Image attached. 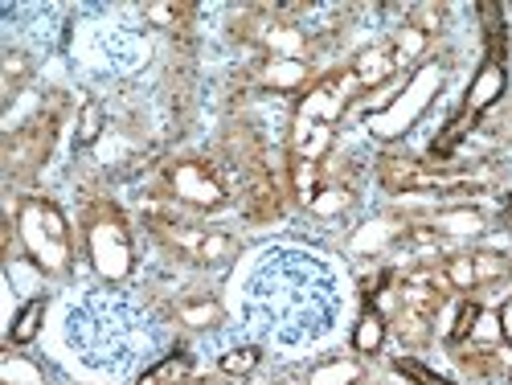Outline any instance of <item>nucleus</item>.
<instances>
[{
	"label": "nucleus",
	"mask_w": 512,
	"mask_h": 385,
	"mask_svg": "<svg viewBox=\"0 0 512 385\" xmlns=\"http://www.w3.org/2000/svg\"><path fill=\"white\" fill-rule=\"evenodd\" d=\"M17 238L29 254V263L41 275H66L74 254H70V222L54 201L29 197L17 209Z\"/></svg>",
	"instance_id": "obj_1"
},
{
	"label": "nucleus",
	"mask_w": 512,
	"mask_h": 385,
	"mask_svg": "<svg viewBox=\"0 0 512 385\" xmlns=\"http://www.w3.org/2000/svg\"><path fill=\"white\" fill-rule=\"evenodd\" d=\"M439 87H443V66H439V62L418 66L414 78H410V87H406L390 107H381V111H369V115H365L369 132H373L377 140H398V136H406L410 127L418 123V115L431 107V99L439 95Z\"/></svg>",
	"instance_id": "obj_2"
},
{
	"label": "nucleus",
	"mask_w": 512,
	"mask_h": 385,
	"mask_svg": "<svg viewBox=\"0 0 512 385\" xmlns=\"http://www.w3.org/2000/svg\"><path fill=\"white\" fill-rule=\"evenodd\" d=\"M87 246H91V267L99 271V279H107V283L132 279V271H136V246H132V234H127V226H123V218L115 209H103V213H95V218H91Z\"/></svg>",
	"instance_id": "obj_3"
},
{
	"label": "nucleus",
	"mask_w": 512,
	"mask_h": 385,
	"mask_svg": "<svg viewBox=\"0 0 512 385\" xmlns=\"http://www.w3.org/2000/svg\"><path fill=\"white\" fill-rule=\"evenodd\" d=\"M168 193H173L177 201H185V205H193V209H218V205H226L222 181L213 177L201 160H177L173 168H168Z\"/></svg>",
	"instance_id": "obj_4"
},
{
	"label": "nucleus",
	"mask_w": 512,
	"mask_h": 385,
	"mask_svg": "<svg viewBox=\"0 0 512 385\" xmlns=\"http://www.w3.org/2000/svg\"><path fill=\"white\" fill-rule=\"evenodd\" d=\"M500 345H508V340H504V328H500V312H484L480 316V324L472 328V336H467L463 340V353H455L467 369H472V373H492L496 369V349Z\"/></svg>",
	"instance_id": "obj_5"
},
{
	"label": "nucleus",
	"mask_w": 512,
	"mask_h": 385,
	"mask_svg": "<svg viewBox=\"0 0 512 385\" xmlns=\"http://www.w3.org/2000/svg\"><path fill=\"white\" fill-rule=\"evenodd\" d=\"M381 185L390 193H422V189H443V185H455L447 177H439L431 164H418V160H406V156H386L381 160Z\"/></svg>",
	"instance_id": "obj_6"
},
{
	"label": "nucleus",
	"mask_w": 512,
	"mask_h": 385,
	"mask_svg": "<svg viewBox=\"0 0 512 385\" xmlns=\"http://www.w3.org/2000/svg\"><path fill=\"white\" fill-rule=\"evenodd\" d=\"M504 87H508V74H504V66H496V62H484L480 70H476V78H472V87H467V99H463V111L467 115H484L500 95H504Z\"/></svg>",
	"instance_id": "obj_7"
},
{
	"label": "nucleus",
	"mask_w": 512,
	"mask_h": 385,
	"mask_svg": "<svg viewBox=\"0 0 512 385\" xmlns=\"http://www.w3.org/2000/svg\"><path fill=\"white\" fill-rule=\"evenodd\" d=\"M263 91H279V95H295L304 91L308 82V62H295V58H267V66L259 70Z\"/></svg>",
	"instance_id": "obj_8"
},
{
	"label": "nucleus",
	"mask_w": 512,
	"mask_h": 385,
	"mask_svg": "<svg viewBox=\"0 0 512 385\" xmlns=\"http://www.w3.org/2000/svg\"><path fill=\"white\" fill-rule=\"evenodd\" d=\"M263 41V46L271 50V58H295V62H304V50H308V41H304V33L295 29V25H287V21H267V25H259V33H254Z\"/></svg>",
	"instance_id": "obj_9"
},
{
	"label": "nucleus",
	"mask_w": 512,
	"mask_h": 385,
	"mask_svg": "<svg viewBox=\"0 0 512 385\" xmlns=\"http://www.w3.org/2000/svg\"><path fill=\"white\" fill-rule=\"evenodd\" d=\"M426 226H431L439 238H480L488 222H484L480 209H443Z\"/></svg>",
	"instance_id": "obj_10"
},
{
	"label": "nucleus",
	"mask_w": 512,
	"mask_h": 385,
	"mask_svg": "<svg viewBox=\"0 0 512 385\" xmlns=\"http://www.w3.org/2000/svg\"><path fill=\"white\" fill-rule=\"evenodd\" d=\"M472 127H476V115L459 111V115H455V119H451V123L443 127V132H439V136L431 140V152H426V164H431V168H435V164H447V160H451V156L459 152L463 136L472 132Z\"/></svg>",
	"instance_id": "obj_11"
},
{
	"label": "nucleus",
	"mask_w": 512,
	"mask_h": 385,
	"mask_svg": "<svg viewBox=\"0 0 512 385\" xmlns=\"http://www.w3.org/2000/svg\"><path fill=\"white\" fill-rule=\"evenodd\" d=\"M394 54L390 50H365L357 62H353V74H357V82H361V91H373V87H381V82H390V74H394Z\"/></svg>",
	"instance_id": "obj_12"
},
{
	"label": "nucleus",
	"mask_w": 512,
	"mask_h": 385,
	"mask_svg": "<svg viewBox=\"0 0 512 385\" xmlns=\"http://www.w3.org/2000/svg\"><path fill=\"white\" fill-rule=\"evenodd\" d=\"M386 336H390V328H386V316H377L373 308L357 320V328H353V353H361V357H377L381 349H386Z\"/></svg>",
	"instance_id": "obj_13"
},
{
	"label": "nucleus",
	"mask_w": 512,
	"mask_h": 385,
	"mask_svg": "<svg viewBox=\"0 0 512 385\" xmlns=\"http://www.w3.org/2000/svg\"><path fill=\"white\" fill-rule=\"evenodd\" d=\"M189 373H193V357L189 353H173V357H164L156 369H148L136 385H185Z\"/></svg>",
	"instance_id": "obj_14"
},
{
	"label": "nucleus",
	"mask_w": 512,
	"mask_h": 385,
	"mask_svg": "<svg viewBox=\"0 0 512 385\" xmlns=\"http://www.w3.org/2000/svg\"><path fill=\"white\" fill-rule=\"evenodd\" d=\"M480 316H484V308H480V304H472V299H463V304H455L451 324H447V345H451V349H459L463 340L472 336V328L480 324Z\"/></svg>",
	"instance_id": "obj_15"
},
{
	"label": "nucleus",
	"mask_w": 512,
	"mask_h": 385,
	"mask_svg": "<svg viewBox=\"0 0 512 385\" xmlns=\"http://www.w3.org/2000/svg\"><path fill=\"white\" fill-rule=\"evenodd\" d=\"M41 320H46V299H33V304H25L9 328V340L13 345H29V340L41 332Z\"/></svg>",
	"instance_id": "obj_16"
},
{
	"label": "nucleus",
	"mask_w": 512,
	"mask_h": 385,
	"mask_svg": "<svg viewBox=\"0 0 512 385\" xmlns=\"http://www.w3.org/2000/svg\"><path fill=\"white\" fill-rule=\"evenodd\" d=\"M234 250H238V242H234L230 234H222V230H205L201 242H197V250H193V259H197V263H226Z\"/></svg>",
	"instance_id": "obj_17"
},
{
	"label": "nucleus",
	"mask_w": 512,
	"mask_h": 385,
	"mask_svg": "<svg viewBox=\"0 0 512 385\" xmlns=\"http://www.w3.org/2000/svg\"><path fill=\"white\" fill-rule=\"evenodd\" d=\"M443 283H447V291H472V287H480L472 254H455V259H447L443 263Z\"/></svg>",
	"instance_id": "obj_18"
},
{
	"label": "nucleus",
	"mask_w": 512,
	"mask_h": 385,
	"mask_svg": "<svg viewBox=\"0 0 512 385\" xmlns=\"http://www.w3.org/2000/svg\"><path fill=\"white\" fill-rule=\"evenodd\" d=\"M312 213H320V218H336V213H345V209H353V189H345V185H324L316 197H312V205H308Z\"/></svg>",
	"instance_id": "obj_19"
},
{
	"label": "nucleus",
	"mask_w": 512,
	"mask_h": 385,
	"mask_svg": "<svg viewBox=\"0 0 512 385\" xmlns=\"http://www.w3.org/2000/svg\"><path fill=\"white\" fill-rule=\"evenodd\" d=\"M177 316L189 328H213L222 320V304H218V299H185V304L177 308Z\"/></svg>",
	"instance_id": "obj_20"
},
{
	"label": "nucleus",
	"mask_w": 512,
	"mask_h": 385,
	"mask_svg": "<svg viewBox=\"0 0 512 385\" xmlns=\"http://www.w3.org/2000/svg\"><path fill=\"white\" fill-rule=\"evenodd\" d=\"M29 74H33V62L25 58V54H17V50H9L5 58H0V78H5V95L13 99L25 82H29Z\"/></svg>",
	"instance_id": "obj_21"
},
{
	"label": "nucleus",
	"mask_w": 512,
	"mask_h": 385,
	"mask_svg": "<svg viewBox=\"0 0 512 385\" xmlns=\"http://www.w3.org/2000/svg\"><path fill=\"white\" fill-rule=\"evenodd\" d=\"M308 385H361V365L357 361H328L312 373Z\"/></svg>",
	"instance_id": "obj_22"
},
{
	"label": "nucleus",
	"mask_w": 512,
	"mask_h": 385,
	"mask_svg": "<svg viewBox=\"0 0 512 385\" xmlns=\"http://www.w3.org/2000/svg\"><path fill=\"white\" fill-rule=\"evenodd\" d=\"M259 361H263V349L242 345V349H230V353H222L218 369H222L226 377H250L254 369H259Z\"/></svg>",
	"instance_id": "obj_23"
},
{
	"label": "nucleus",
	"mask_w": 512,
	"mask_h": 385,
	"mask_svg": "<svg viewBox=\"0 0 512 385\" xmlns=\"http://www.w3.org/2000/svg\"><path fill=\"white\" fill-rule=\"evenodd\" d=\"M291 185H295V197H300L304 205H312V197L324 189V185H320V164H312V160H295V168H291Z\"/></svg>",
	"instance_id": "obj_24"
},
{
	"label": "nucleus",
	"mask_w": 512,
	"mask_h": 385,
	"mask_svg": "<svg viewBox=\"0 0 512 385\" xmlns=\"http://www.w3.org/2000/svg\"><path fill=\"white\" fill-rule=\"evenodd\" d=\"M99 136H103V107H99V103H87V107L78 111V132H74V144H78V148H91Z\"/></svg>",
	"instance_id": "obj_25"
},
{
	"label": "nucleus",
	"mask_w": 512,
	"mask_h": 385,
	"mask_svg": "<svg viewBox=\"0 0 512 385\" xmlns=\"http://www.w3.org/2000/svg\"><path fill=\"white\" fill-rule=\"evenodd\" d=\"M472 263H476V279L480 283H492V279H508L512 275V263L504 259V254H492V250L472 254Z\"/></svg>",
	"instance_id": "obj_26"
},
{
	"label": "nucleus",
	"mask_w": 512,
	"mask_h": 385,
	"mask_svg": "<svg viewBox=\"0 0 512 385\" xmlns=\"http://www.w3.org/2000/svg\"><path fill=\"white\" fill-rule=\"evenodd\" d=\"M0 377H5V385H46V377H41V369L25 357H9L5 369H0Z\"/></svg>",
	"instance_id": "obj_27"
},
{
	"label": "nucleus",
	"mask_w": 512,
	"mask_h": 385,
	"mask_svg": "<svg viewBox=\"0 0 512 385\" xmlns=\"http://www.w3.org/2000/svg\"><path fill=\"white\" fill-rule=\"evenodd\" d=\"M426 50V33L418 29V25H402V33H398V41H394V62H410V58H418Z\"/></svg>",
	"instance_id": "obj_28"
},
{
	"label": "nucleus",
	"mask_w": 512,
	"mask_h": 385,
	"mask_svg": "<svg viewBox=\"0 0 512 385\" xmlns=\"http://www.w3.org/2000/svg\"><path fill=\"white\" fill-rule=\"evenodd\" d=\"M144 13H148V21L152 25H177V17H185L189 13V5H144Z\"/></svg>",
	"instance_id": "obj_29"
},
{
	"label": "nucleus",
	"mask_w": 512,
	"mask_h": 385,
	"mask_svg": "<svg viewBox=\"0 0 512 385\" xmlns=\"http://www.w3.org/2000/svg\"><path fill=\"white\" fill-rule=\"evenodd\" d=\"M398 369H402V373H410L418 385H447V381H439L435 373H426V369H422V365H414V361H402Z\"/></svg>",
	"instance_id": "obj_30"
},
{
	"label": "nucleus",
	"mask_w": 512,
	"mask_h": 385,
	"mask_svg": "<svg viewBox=\"0 0 512 385\" xmlns=\"http://www.w3.org/2000/svg\"><path fill=\"white\" fill-rule=\"evenodd\" d=\"M500 328H504V340H508V349H512V299L500 308Z\"/></svg>",
	"instance_id": "obj_31"
},
{
	"label": "nucleus",
	"mask_w": 512,
	"mask_h": 385,
	"mask_svg": "<svg viewBox=\"0 0 512 385\" xmlns=\"http://www.w3.org/2000/svg\"><path fill=\"white\" fill-rule=\"evenodd\" d=\"M205 385H209V381H205Z\"/></svg>",
	"instance_id": "obj_32"
}]
</instances>
